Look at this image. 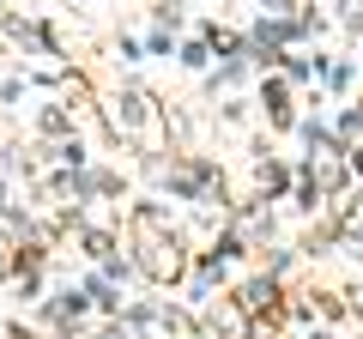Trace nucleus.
Instances as JSON below:
<instances>
[{
  "instance_id": "obj_1",
  "label": "nucleus",
  "mask_w": 363,
  "mask_h": 339,
  "mask_svg": "<svg viewBox=\"0 0 363 339\" xmlns=\"http://www.w3.org/2000/svg\"><path fill=\"white\" fill-rule=\"evenodd\" d=\"M133 236H140V267H145V279H157V285L182 279V236L164 224V206L140 200V206H133Z\"/></svg>"
},
{
  "instance_id": "obj_2",
  "label": "nucleus",
  "mask_w": 363,
  "mask_h": 339,
  "mask_svg": "<svg viewBox=\"0 0 363 339\" xmlns=\"http://www.w3.org/2000/svg\"><path fill=\"white\" fill-rule=\"evenodd\" d=\"M267 109H272V121H291V104H285V85L279 79H267Z\"/></svg>"
},
{
  "instance_id": "obj_3",
  "label": "nucleus",
  "mask_w": 363,
  "mask_h": 339,
  "mask_svg": "<svg viewBox=\"0 0 363 339\" xmlns=\"http://www.w3.org/2000/svg\"><path fill=\"white\" fill-rule=\"evenodd\" d=\"M267 13H272V18H285V13H291V0H267Z\"/></svg>"
},
{
  "instance_id": "obj_4",
  "label": "nucleus",
  "mask_w": 363,
  "mask_h": 339,
  "mask_svg": "<svg viewBox=\"0 0 363 339\" xmlns=\"http://www.w3.org/2000/svg\"><path fill=\"white\" fill-rule=\"evenodd\" d=\"M309 339H327V333H309Z\"/></svg>"
}]
</instances>
